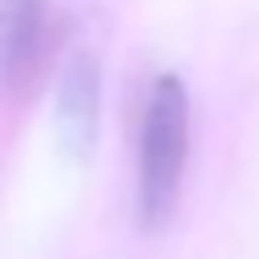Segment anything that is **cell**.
I'll return each mask as SVG.
<instances>
[{"instance_id":"1","label":"cell","mask_w":259,"mask_h":259,"mask_svg":"<svg viewBox=\"0 0 259 259\" xmlns=\"http://www.w3.org/2000/svg\"><path fill=\"white\" fill-rule=\"evenodd\" d=\"M186 158H190V97L182 77L162 73L146 93L138 125V223L146 231L170 223L182 194Z\"/></svg>"},{"instance_id":"2","label":"cell","mask_w":259,"mask_h":259,"mask_svg":"<svg viewBox=\"0 0 259 259\" xmlns=\"http://www.w3.org/2000/svg\"><path fill=\"white\" fill-rule=\"evenodd\" d=\"M53 0H0V85L20 89L45 61Z\"/></svg>"},{"instance_id":"3","label":"cell","mask_w":259,"mask_h":259,"mask_svg":"<svg viewBox=\"0 0 259 259\" xmlns=\"http://www.w3.org/2000/svg\"><path fill=\"white\" fill-rule=\"evenodd\" d=\"M97 117H101V69L89 53H77L57 85V125L65 146L85 158L97 138Z\"/></svg>"}]
</instances>
